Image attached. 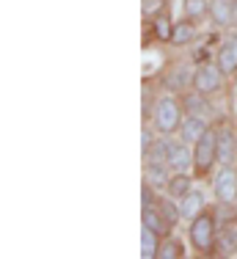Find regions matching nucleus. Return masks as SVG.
Returning <instances> with one entry per match:
<instances>
[{"instance_id": "obj_15", "label": "nucleus", "mask_w": 237, "mask_h": 259, "mask_svg": "<svg viewBox=\"0 0 237 259\" xmlns=\"http://www.w3.org/2000/svg\"><path fill=\"white\" fill-rule=\"evenodd\" d=\"M218 251H221L223 256H234L237 254V229H223L221 237H218Z\"/></svg>"}, {"instance_id": "obj_19", "label": "nucleus", "mask_w": 237, "mask_h": 259, "mask_svg": "<svg viewBox=\"0 0 237 259\" xmlns=\"http://www.w3.org/2000/svg\"><path fill=\"white\" fill-rule=\"evenodd\" d=\"M157 256L160 259H177V256H182V245H179L177 240H166V243L160 245Z\"/></svg>"}, {"instance_id": "obj_22", "label": "nucleus", "mask_w": 237, "mask_h": 259, "mask_svg": "<svg viewBox=\"0 0 237 259\" xmlns=\"http://www.w3.org/2000/svg\"><path fill=\"white\" fill-rule=\"evenodd\" d=\"M160 212H163V218L168 221V224H177L179 218H182V212H179L177 209V204H171V201H163V204H160Z\"/></svg>"}, {"instance_id": "obj_21", "label": "nucleus", "mask_w": 237, "mask_h": 259, "mask_svg": "<svg viewBox=\"0 0 237 259\" xmlns=\"http://www.w3.org/2000/svg\"><path fill=\"white\" fill-rule=\"evenodd\" d=\"M204 9H210L204 0H185V17H190V20H196V17L204 14Z\"/></svg>"}, {"instance_id": "obj_25", "label": "nucleus", "mask_w": 237, "mask_h": 259, "mask_svg": "<svg viewBox=\"0 0 237 259\" xmlns=\"http://www.w3.org/2000/svg\"><path fill=\"white\" fill-rule=\"evenodd\" d=\"M160 6H163V0H143V11H146V14H154Z\"/></svg>"}, {"instance_id": "obj_26", "label": "nucleus", "mask_w": 237, "mask_h": 259, "mask_svg": "<svg viewBox=\"0 0 237 259\" xmlns=\"http://www.w3.org/2000/svg\"><path fill=\"white\" fill-rule=\"evenodd\" d=\"M234 20H237V3H234Z\"/></svg>"}, {"instance_id": "obj_13", "label": "nucleus", "mask_w": 237, "mask_h": 259, "mask_svg": "<svg viewBox=\"0 0 237 259\" xmlns=\"http://www.w3.org/2000/svg\"><path fill=\"white\" fill-rule=\"evenodd\" d=\"M190 160H193V155L188 152V146H185V144H174L171 155H168V165H171V168L185 171L190 165Z\"/></svg>"}, {"instance_id": "obj_12", "label": "nucleus", "mask_w": 237, "mask_h": 259, "mask_svg": "<svg viewBox=\"0 0 237 259\" xmlns=\"http://www.w3.org/2000/svg\"><path fill=\"white\" fill-rule=\"evenodd\" d=\"M143 226H149V229L157 232V234H166L171 224H168V221L163 218V212H160V209L146 207V209H143Z\"/></svg>"}, {"instance_id": "obj_6", "label": "nucleus", "mask_w": 237, "mask_h": 259, "mask_svg": "<svg viewBox=\"0 0 237 259\" xmlns=\"http://www.w3.org/2000/svg\"><path fill=\"white\" fill-rule=\"evenodd\" d=\"M218 66H221L223 75H232L237 69V36L221 47V53H218Z\"/></svg>"}, {"instance_id": "obj_8", "label": "nucleus", "mask_w": 237, "mask_h": 259, "mask_svg": "<svg viewBox=\"0 0 237 259\" xmlns=\"http://www.w3.org/2000/svg\"><path fill=\"white\" fill-rule=\"evenodd\" d=\"M210 17H213L218 25H229L234 20L232 0H210Z\"/></svg>"}, {"instance_id": "obj_16", "label": "nucleus", "mask_w": 237, "mask_h": 259, "mask_svg": "<svg viewBox=\"0 0 237 259\" xmlns=\"http://www.w3.org/2000/svg\"><path fill=\"white\" fill-rule=\"evenodd\" d=\"M185 85H188V69H185V66H177V69L166 77V89L168 91H182Z\"/></svg>"}, {"instance_id": "obj_14", "label": "nucleus", "mask_w": 237, "mask_h": 259, "mask_svg": "<svg viewBox=\"0 0 237 259\" xmlns=\"http://www.w3.org/2000/svg\"><path fill=\"white\" fill-rule=\"evenodd\" d=\"M157 251H160L157 232H152L149 226H143V232H141V254L146 259H152V256H157Z\"/></svg>"}, {"instance_id": "obj_5", "label": "nucleus", "mask_w": 237, "mask_h": 259, "mask_svg": "<svg viewBox=\"0 0 237 259\" xmlns=\"http://www.w3.org/2000/svg\"><path fill=\"white\" fill-rule=\"evenodd\" d=\"M215 196L223 204H232L237 199V174L232 168H223L221 174L215 177Z\"/></svg>"}, {"instance_id": "obj_1", "label": "nucleus", "mask_w": 237, "mask_h": 259, "mask_svg": "<svg viewBox=\"0 0 237 259\" xmlns=\"http://www.w3.org/2000/svg\"><path fill=\"white\" fill-rule=\"evenodd\" d=\"M152 119H154V127L160 133H174L177 127H182V116H179V105L177 100L171 97H160L157 105L152 110Z\"/></svg>"}, {"instance_id": "obj_20", "label": "nucleus", "mask_w": 237, "mask_h": 259, "mask_svg": "<svg viewBox=\"0 0 237 259\" xmlns=\"http://www.w3.org/2000/svg\"><path fill=\"white\" fill-rule=\"evenodd\" d=\"M154 33H157L160 39H168V41H171L174 28H171V22H168V14H160L157 20H154Z\"/></svg>"}, {"instance_id": "obj_18", "label": "nucleus", "mask_w": 237, "mask_h": 259, "mask_svg": "<svg viewBox=\"0 0 237 259\" xmlns=\"http://www.w3.org/2000/svg\"><path fill=\"white\" fill-rule=\"evenodd\" d=\"M188 185H190V180L179 171L177 177L168 180V193H171V196H185V193H188Z\"/></svg>"}, {"instance_id": "obj_11", "label": "nucleus", "mask_w": 237, "mask_h": 259, "mask_svg": "<svg viewBox=\"0 0 237 259\" xmlns=\"http://www.w3.org/2000/svg\"><path fill=\"white\" fill-rule=\"evenodd\" d=\"M168 163H160V160H149L146 163V180L152 188H163L168 185V171H166Z\"/></svg>"}, {"instance_id": "obj_3", "label": "nucleus", "mask_w": 237, "mask_h": 259, "mask_svg": "<svg viewBox=\"0 0 237 259\" xmlns=\"http://www.w3.org/2000/svg\"><path fill=\"white\" fill-rule=\"evenodd\" d=\"M218 157V133L213 130H207V133L202 135V138L196 141V152H193V160H196V168L202 171V174H207L210 165L215 163Z\"/></svg>"}, {"instance_id": "obj_4", "label": "nucleus", "mask_w": 237, "mask_h": 259, "mask_svg": "<svg viewBox=\"0 0 237 259\" xmlns=\"http://www.w3.org/2000/svg\"><path fill=\"white\" fill-rule=\"evenodd\" d=\"M221 66H213V64H204L199 66V72L193 75V85H196L199 94H213V91L221 89Z\"/></svg>"}, {"instance_id": "obj_24", "label": "nucleus", "mask_w": 237, "mask_h": 259, "mask_svg": "<svg viewBox=\"0 0 237 259\" xmlns=\"http://www.w3.org/2000/svg\"><path fill=\"white\" fill-rule=\"evenodd\" d=\"M188 108H190V110H196V113H204V110H210V108H207V102H204L202 97H190V100H188Z\"/></svg>"}, {"instance_id": "obj_9", "label": "nucleus", "mask_w": 237, "mask_h": 259, "mask_svg": "<svg viewBox=\"0 0 237 259\" xmlns=\"http://www.w3.org/2000/svg\"><path fill=\"white\" fill-rule=\"evenodd\" d=\"M204 133H207V121H204L199 113H193L182 121V138L185 141H199Z\"/></svg>"}, {"instance_id": "obj_10", "label": "nucleus", "mask_w": 237, "mask_h": 259, "mask_svg": "<svg viewBox=\"0 0 237 259\" xmlns=\"http://www.w3.org/2000/svg\"><path fill=\"white\" fill-rule=\"evenodd\" d=\"M202 207H204V196L199 193V190H193V193L182 196L179 212H182V218H196V215H202Z\"/></svg>"}, {"instance_id": "obj_17", "label": "nucleus", "mask_w": 237, "mask_h": 259, "mask_svg": "<svg viewBox=\"0 0 237 259\" xmlns=\"http://www.w3.org/2000/svg\"><path fill=\"white\" fill-rule=\"evenodd\" d=\"M196 36V28L190 25L188 20L185 22H179V25H174V33H171V41L174 45H188V41Z\"/></svg>"}, {"instance_id": "obj_23", "label": "nucleus", "mask_w": 237, "mask_h": 259, "mask_svg": "<svg viewBox=\"0 0 237 259\" xmlns=\"http://www.w3.org/2000/svg\"><path fill=\"white\" fill-rule=\"evenodd\" d=\"M141 201H143V209L154 204V193H152V185H143V190H141Z\"/></svg>"}, {"instance_id": "obj_2", "label": "nucleus", "mask_w": 237, "mask_h": 259, "mask_svg": "<svg viewBox=\"0 0 237 259\" xmlns=\"http://www.w3.org/2000/svg\"><path fill=\"white\" fill-rule=\"evenodd\" d=\"M190 243L196 245L202 254H210V248L215 245V218L213 215H196L190 226Z\"/></svg>"}, {"instance_id": "obj_7", "label": "nucleus", "mask_w": 237, "mask_h": 259, "mask_svg": "<svg viewBox=\"0 0 237 259\" xmlns=\"http://www.w3.org/2000/svg\"><path fill=\"white\" fill-rule=\"evenodd\" d=\"M234 149H237V135L232 130H221L218 133V157H221V163H232Z\"/></svg>"}]
</instances>
